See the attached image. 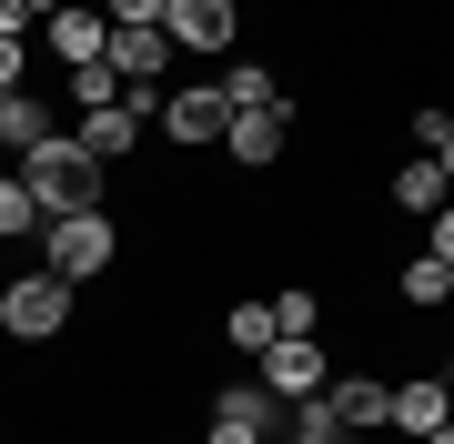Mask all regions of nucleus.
I'll return each mask as SVG.
<instances>
[{
    "instance_id": "nucleus-1",
    "label": "nucleus",
    "mask_w": 454,
    "mask_h": 444,
    "mask_svg": "<svg viewBox=\"0 0 454 444\" xmlns=\"http://www.w3.org/2000/svg\"><path fill=\"white\" fill-rule=\"evenodd\" d=\"M11 182L31 192V213H41V222L101 213V192H112V172H101V162H91V152L71 142V132H51V142L31 152V162H11Z\"/></svg>"
},
{
    "instance_id": "nucleus-2",
    "label": "nucleus",
    "mask_w": 454,
    "mask_h": 444,
    "mask_svg": "<svg viewBox=\"0 0 454 444\" xmlns=\"http://www.w3.org/2000/svg\"><path fill=\"white\" fill-rule=\"evenodd\" d=\"M112 263H121L112 202H101V213H71V222H41V273H51V283H71V293H82V283H101Z\"/></svg>"
},
{
    "instance_id": "nucleus-3",
    "label": "nucleus",
    "mask_w": 454,
    "mask_h": 444,
    "mask_svg": "<svg viewBox=\"0 0 454 444\" xmlns=\"http://www.w3.org/2000/svg\"><path fill=\"white\" fill-rule=\"evenodd\" d=\"M142 132H162L172 152H202V142H223V132H232V101H223V82H182V91L152 101Z\"/></svg>"
},
{
    "instance_id": "nucleus-4",
    "label": "nucleus",
    "mask_w": 454,
    "mask_h": 444,
    "mask_svg": "<svg viewBox=\"0 0 454 444\" xmlns=\"http://www.w3.org/2000/svg\"><path fill=\"white\" fill-rule=\"evenodd\" d=\"M0 333H11V344H61V333H71V283L20 273L11 293H0Z\"/></svg>"
},
{
    "instance_id": "nucleus-5",
    "label": "nucleus",
    "mask_w": 454,
    "mask_h": 444,
    "mask_svg": "<svg viewBox=\"0 0 454 444\" xmlns=\"http://www.w3.org/2000/svg\"><path fill=\"white\" fill-rule=\"evenodd\" d=\"M162 61H172L162 20H101V71L121 91H162Z\"/></svg>"
},
{
    "instance_id": "nucleus-6",
    "label": "nucleus",
    "mask_w": 454,
    "mask_h": 444,
    "mask_svg": "<svg viewBox=\"0 0 454 444\" xmlns=\"http://www.w3.org/2000/svg\"><path fill=\"white\" fill-rule=\"evenodd\" d=\"M162 41L172 51H232L243 41V11L232 0H162Z\"/></svg>"
},
{
    "instance_id": "nucleus-7",
    "label": "nucleus",
    "mask_w": 454,
    "mask_h": 444,
    "mask_svg": "<svg viewBox=\"0 0 454 444\" xmlns=\"http://www.w3.org/2000/svg\"><path fill=\"white\" fill-rule=\"evenodd\" d=\"M444 414H454V394H444V374H414V384H394V394H384V425H394V434H414V444H434V434H454Z\"/></svg>"
},
{
    "instance_id": "nucleus-8",
    "label": "nucleus",
    "mask_w": 454,
    "mask_h": 444,
    "mask_svg": "<svg viewBox=\"0 0 454 444\" xmlns=\"http://www.w3.org/2000/svg\"><path fill=\"white\" fill-rule=\"evenodd\" d=\"M253 384H262L273 404H303V394H324V384H333V363H324V344H273Z\"/></svg>"
},
{
    "instance_id": "nucleus-9",
    "label": "nucleus",
    "mask_w": 454,
    "mask_h": 444,
    "mask_svg": "<svg viewBox=\"0 0 454 444\" xmlns=\"http://www.w3.org/2000/svg\"><path fill=\"white\" fill-rule=\"evenodd\" d=\"M71 142H82L101 172H121L131 152H142V112H131V101H112V112H82V132H71Z\"/></svg>"
},
{
    "instance_id": "nucleus-10",
    "label": "nucleus",
    "mask_w": 454,
    "mask_h": 444,
    "mask_svg": "<svg viewBox=\"0 0 454 444\" xmlns=\"http://www.w3.org/2000/svg\"><path fill=\"white\" fill-rule=\"evenodd\" d=\"M283 132H293V112H232L223 152H232L243 172H273V162H283Z\"/></svg>"
},
{
    "instance_id": "nucleus-11",
    "label": "nucleus",
    "mask_w": 454,
    "mask_h": 444,
    "mask_svg": "<svg viewBox=\"0 0 454 444\" xmlns=\"http://www.w3.org/2000/svg\"><path fill=\"white\" fill-rule=\"evenodd\" d=\"M384 394H394L384 374H333L324 384V414H333L343 434H364V425H384Z\"/></svg>"
},
{
    "instance_id": "nucleus-12",
    "label": "nucleus",
    "mask_w": 454,
    "mask_h": 444,
    "mask_svg": "<svg viewBox=\"0 0 454 444\" xmlns=\"http://www.w3.org/2000/svg\"><path fill=\"white\" fill-rule=\"evenodd\" d=\"M212 425H243L253 444H283V404L262 394V384H223V394H212Z\"/></svg>"
},
{
    "instance_id": "nucleus-13",
    "label": "nucleus",
    "mask_w": 454,
    "mask_h": 444,
    "mask_svg": "<svg viewBox=\"0 0 454 444\" xmlns=\"http://www.w3.org/2000/svg\"><path fill=\"white\" fill-rule=\"evenodd\" d=\"M41 41L61 71H91L101 61V11H41Z\"/></svg>"
},
{
    "instance_id": "nucleus-14",
    "label": "nucleus",
    "mask_w": 454,
    "mask_h": 444,
    "mask_svg": "<svg viewBox=\"0 0 454 444\" xmlns=\"http://www.w3.org/2000/svg\"><path fill=\"white\" fill-rule=\"evenodd\" d=\"M51 132H61V121H51V101H31V91H0V152H11V162H31Z\"/></svg>"
},
{
    "instance_id": "nucleus-15",
    "label": "nucleus",
    "mask_w": 454,
    "mask_h": 444,
    "mask_svg": "<svg viewBox=\"0 0 454 444\" xmlns=\"http://www.w3.org/2000/svg\"><path fill=\"white\" fill-rule=\"evenodd\" d=\"M262 313H273V344H313V323H324V293H313V283H283Z\"/></svg>"
},
{
    "instance_id": "nucleus-16",
    "label": "nucleus",
    "mask_w": 454,
    "mask_h": 444,
    "mask_svg": "<svg viewBox=\"0 0 454 444\" xmlns=\"http://www.w3.org/2000/svg\"><path fill=\"white\" fill-rule=\"evenodd\" d=\"M223 101H232V112H293V101L273 91V71H262V61H232V71H223Z\"/></svg>"
},
{
    "instance_id": "nucleus-17",
    "label": "nucleus",
    "mask_w": 454,
    "mask_h": 444,
    "mask_svg": "<svg viewBox=\"0 0 454 444\" xmlns=\"http://www.w3.org/2000/svg\"><path fill=\"white\" fill-rule=\"evenodd\" d=\"M444 192H454L444 162H404V172H394V202H404V213H444Z\"/></svg>"
},
{
    "instance_id": "nucleus-18",
    "label": "nucleus",
    "mask_w": 454,
    "mask_h": 444,
    "mask_svg": "<svg viewBox=\"0 0 454 444\" xmlns=\"http://www.w3.org/2000/svg\"><path fill=\"white\" fill-rule=\"evenodd\" d=\"M283 444H354V434L324 414V394H303V404H283Z\"/></svg>"
},
{
    "instance_id": "nucleus-19",
    "label": "nucleus",
    "mask_w": 454,
    "mask_h": 444,
    "mask_svg": "<svg viewBox=\"0 0 454 444\" xmlns=\"http://www.w3.org/2000/svg\"><path fill=\"white\" fill-rule=\"evenodd\" d=\"M223 344L262 363V354H273V313H262V303H232V313H223Z\"/></svg>"
},
{
    "instance_id": "nucleus-20",
    "label": "nucleus",
    "mask_w": 454,
    "mask_h": 444,
    "mask_svg": "<svg viewBox=\"0 0 454 444\" xmlns=\"http://www.w3.org/2000/svg\"><path fill=\"white\" fill-rule=\"evenodd\" d=\"M444 293H454V263H434V253H414V263H404V303H414V313H434Z\"/></svg>"
},
{
    "instance_id": "nucleus-21",
    "label": "nucleus",
    "mask_w": 454,
    "mask_h": 444,
    "mask_svg": "<svg viewBox=\"0 0 454 444\" xmlns=\"http://www.w3.org/2000/svg\"><path fill=\"white\" fill-rule=\"evenodd\" d=\"M414 162H444L454 172V112H434V101L414 112Z\"/></svg>"
},
{
    "instance_id": "nucleus-22",
    "label": "nucleus",
    "mask_w": 454,
    "mask_h": 444,
    "mask_svg": "<svg viewBox=\"0 0 454 444\" xmlns=\"http://www.w3.org/2000/svg\"><path fill=\"white\" fill-rule=\"evenodd\" d=\"M20 232H41V213H31V192L0 172V243H20Z\"/></svg>"
},
{
    "instance_id": "nucleus-23",
    "label": "nucleus",
    "mask_w": 454,
    "mask_h": 444,
    "mask_svg": "<svg viewBox=\"0 0 454 444\" xmlns=\"http://www.w3.org/2000/svg\"><path fill=\"white\" fill-rule=\"evenodd\" d=\"M71 101H82V112H112V101H121V82L91 61V71H71Z\"/></svg>"
},
{
    "instance_id": "nucleus-24",
    "label": "nucleus",
    "mask_w": 454,
    "mask_h": 444,
    "mask_svg": "<svg viewBox=\"0 0 454 444\" xmlns=\"http://www.w3.org/2000/svg\"><path fill=\"white\" fill-rule=\"evenodd\" d=\"M31 20H41L31 0H0V41H31Z\"/></svg>"
},
{
    "instance_id": "nucleus-25",
    "label": "nucleus",
    "mask_w": 454,
    "mask_h": 444,
    "mask_svg": "<svg viewBox=\"0 0 454 444\" xmlns=\"http://www.w3.org/2000/svg\"><path fill=\"white\" fill-rule=\"evenodd\" d=\"M0 91H20V41H0Z\"/></svg>"
},
{
    "instance_id": "nucleus-26",
    "label": "nucleus",
    "mask_w": 454,
    "mask_h": 444,
    "mask_svg": "<svg viewBox=\"0 0 454 444\" xmlns=\"http://www.w3.org/2000/svg\"><path fill=\"white\" fill-rule=\"evenodd\" d=\"M202 444H253V434L243 425H202Z\"/></svg>"
}]
</instances>
